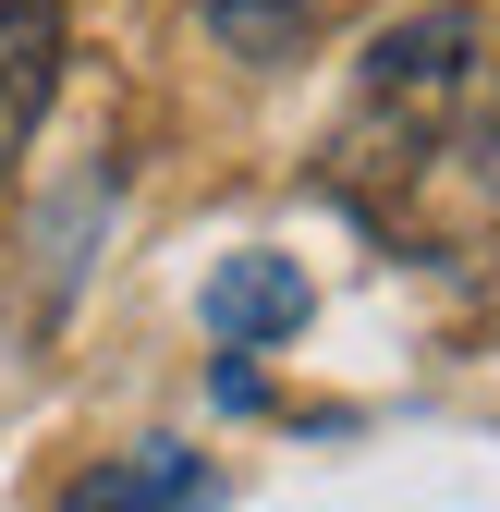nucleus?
Listing matches in <instances>:
<instances>
[{"mask_svg":"<svg viewBox=\"0 0 500 512\" xmlns=\"http://www.w3.org/2000/svg\"><path fill=\"white\" fill-rule=\"evenodd\" d=\"M476 86V13L464 0H427V13L366 37V74H354V135L342 159H379V171H415L427 147L452 135V110Z\"/></svg>","mask_w":500,"mask_h":512,"instance_id":"1","label":"nucleus"},{"mask_svg":"<svg viewBox=\"0 0 500 512\" xmlns=\"http://www.w3.org/2000/svg\"><path fill=\"white\" fill-rule=\"evenodd\" d=\"M61 0H0V171L37 147L49 122V86H61Z\"/></svg>","mask_w":500,"mask_h":512,"instance_id":"2","label":"nucleus"},{"mask_svg":"<svg viewBox=\"0 0 500 512\" xmlns=\"http://www.w3.org/2000/svg\"><path fill=\"white\" fill-rule=\"evenodd\" d=\"M220 500V476L183 452V439H147V452H110V464H86L74 488H61V512H208Z\"/></svg>","mask_w":500,"mask_h":512,"instance_id":"3","label":"nucleus"},{"mask_svg":"<svg viewBox=\"0 0 500 512\" xmlns=\"http://www.w3.org/2000/svg\"><path fill=\"white\" fill-rule=\"evenodd\" d=\"M305 269L293 256H220L208 269V330H220V354H257V342H281V330H305Z\"/></svg>","mask_w":500,"mask_h":512,"instance_id":"4","label":"nucleus"},{"mask_svg":"<svg viewBox=\"0 0 500 512\" xmlns=\"http://www.w3.org/2000/svg\"><path fill=\"white\" fill-rule=\"evenodd\" d=\"M196 13H208V37H220V49H281L305 13H318V0H196Z\"/></svg>","mask_w":500,"mask_h":512,"instance_id":"5","label":"nucleus"},{"mask_svg":"<svg viewBox=\"0 0 500 512\" xmlns=\"http://www.w3.org/2000/svg\"><path fill=\"white\" fill-rule=\"evenodd\" d=\"M488 183H500V122H488Z\"/></svg>","mask_w":500,"mask_h":512,"instance_id":"6","label":"nucleus"}]
</instances>
